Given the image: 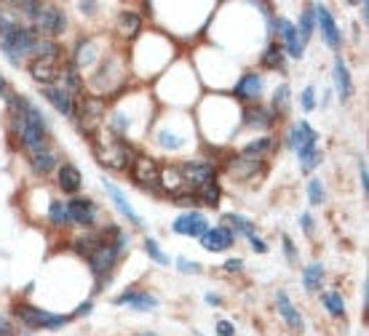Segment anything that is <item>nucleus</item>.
<instances>
[{"label":"nucleus","mask_w":369,"mask_h":336,"mask_svg":"<svg viewBox=\"0 0 369 336\" xmlns=\"http://www.w3.org/2000/svg\"><path fill=\"white\" fill-rule=\"evenodd\" d=\"M129 248V235L126 233H115L113 235V240H107L104 237V243L88 257V264H91V273H94V277H97V283H102L104 277L113 273V267H115V261L121 259V254Z\"/></svg>","instance_id":"nucleus-4"},{"label":"nucleus","mask_w":369,"mask_h":336,"mask_svg":"<svg viewBox=\"0 0 369 336\" xmlns=\"http://www.w3.org/2000/svg\"><path fill=\"white\" fill-rule=\"evenodd\" d=\"M104 192L110 195V200H113V203L118 206V211H121L123 217L129 219L131 224L142 227V217H140V214H137V211H134V208L129 206V200H126V195H123V192H121V190H118V187H115V184H113V181H104Z\"/></svg>","instance_id":"nucleus-21"},{"label":"nucleus","mask_w":369,"mask_h":336,"mask_svg":"<svg viewBox=\"0 0 369 336\" xmlns=\"http://www.w3.org/2000/svg\"><path fill=\"white\" fill-rule=\"evenodd\" d=\"M17 8H19L24 17H30V19H38V14H41V3H17Z\"/></svg>","instance_id":"nucleus-44"},{"label":"nucleus","mask_w":369,"mask_h":336,"mask_svg":"<svg viewBox=\"0 0 369 336\" xmlns=\"http://www.w3.org/2000/svg\"><path fill=\"white\" fill-rule=\"evenodd\" d=\"M6 91V80H3V75H0V94Z\"/></svg>","instance_id":"nucleus-59"},{"label":"nucleus","mask_w":369,"mask_h":336,"mask_svg":"<svg viewBox=\"0 0 369 336\" xmlns=\"http://www.w3.org/2000/svg\"><path fill=\"white\" fill-rule=\"evenodd\" d=\"M300 104H303V110L310 112V110H316V91L308 86L305 91H303V97H300Z\"/></svg>","instance_id":"nucleus-45"},{"label":"nucleus","mask_w":369,"mask_h":336,"mask_svg":"<svg viewBox=\"0 0 369 336\" xmlns=\"http://www.w3.org/2000/svg\"><path fill=\"white\" fill-rule=\"evenodd\" d=\"M308 198H310V206H321L324 203V184L319 179L308 181Z\"/></svg>","instance_id":"nucleus-41"},{"label":"nucleus","mask_w":369,"mask_h":336,"mask_svg":"<svg viewBox=\"0 0 369 336\" xmlns=\"http://www.w3.org/2000/svg\"><path fill=\"white\" fill-rule=\"evenodd\" d=\"M303 230L313 233V219H310V214H303Z\"/></svg>","instance_id":"nucleus-56"},{"label":"nucleus","mask_w":369,"mask_h":336,"mask_svg":"<svg viewBox=\"0 0 369 336\" xmlns=\"http://www.w3.org/2000/svg\"><path fill=\"white\" fill-rule=\"evenodd\" d=\"M11 30H17V24L8 19V17L3 14V11H0V38H6V35H8Z\"/></svg>","instance_id":"nucleus-47"},{"label":"nucleus","mask_w":369,"mask_h":336,"mask_svg":"<svg viewBox=\"0 0 369 336\" xmlns=\"http://www.w3.org/2000/svg\"><path fill=\"white\" fill-rule=\"evenodd\" d=\"M8 104H11L14 126L19 131L24 150H30V155L46 150V118H43L41 110L27 99H21V97H11Z\"/></svg>","instance_id":"nucleus-1"},{"label":"nucleus","mask_w":369,"mask_h":336,"mask_svg":"<svg viewBox=\"0 0 369 336\" xmlns=\"http://www.w3.org/2000/svg\"><path fill=\"white\" fill-rule=\"evenodd\" d=\"M273 30L281 35V40H284V48H287L289 57H292V59H300L305 46H303V40H300V35H297V27H294L292 21H287V19H276Z\"/></svg>","instance_id":"nucleus-15"},{"label":"nucleus","mask_w":369,"mask_h":336,"mask_svg":"<svg viewBox=\"0 0 369 336\" xmlns=\"http://www.w3.org/2000/svg\"><path fill=\"white\" fill-rule=\"evenodd\" d=\"M67 217H70L73 224H78V227H91L97 221V206L91 200L75 198L67 203Z\"/></svg>","instance_id":"nucleus-17"},{"label":"nucleus","mask_w":369,"mask_h":336,"mask_svg":"<svg viewBox=\"0 0 369 336\" xmlns=\"http://www.w3.org/2000/svg\"><path fill=\"white\" fill-rule=\"evenodd\" d=\"M161 187L166 192L171 195H182V187H184V179L180 174V166H169V168H161Z\"/></svg>","instance_id":"nucleus-28"},{"label":"nucleus","mask_w":369,"mask_h":336,"mask_svg":"<svg viewBox=\"0 0 369 336\" xmlns=\"http://www.w3.org/2000/svg\"><path fill=\"white\" fill-rule=\"evenodd\" d=\"M225 227L233 233V235L238 237V235H254V224L249 221L246 217H238V214H227L225 217Z\"/></svg>","instance_id":"nucleus-29"},{"label":"nucleus","mask_w":369,"mask_h":336,"mask_svg":"<svg viewBox=\"0 0 369 336\" xmlns=\"http://www.w3.org/2000/svg\"><path fill=\"white\" fill-rule=\"evenodd\" d=\"M48 219H51V224H57V227H64L70 217H67V203H62V200H54L51 203V208H48Z\"/></svg>","instance_id":"nucleus-37"},{"label":"nucleus","mask_w":369,"mask_h":336,"mask_svg":"<svg viewBox=\"0 0 369 336\" xmlns=\"http://www.w3.org/2000/svg\"><path fill=\"white\" fill-rule=\"evenodd\" d=\"M359 174H361V190L369 192V174H367V163H364V160H359Z\"/></svg>","instance_id":"nucleus-50"},{"label":"nucleus","mask_w":369,"mask_h":336,"mask_svg":"<svg viewBox=\"0 0 369 336\" xmlns=\"http://www.w3.org/2000/svg\"><path fill=\"white\" fill-rule=\"evenodd\" d=\"M35 43H38V35H35V30L17 27V30H11V32H8L6 38H0V48H3V54H6V57H8L11 61H19L21 57L32 54Z\"/></svg>","instance_id":"nucleus-5"},{"label":"nucleus","mask_w":369,"mask_h":336,"mask_svg":"<svg viewBox=\"0 0 369 336\" xmlns=\"http://www.w3.org/2000/svg\"><path fill=\"white\" fill-rule=\"evenodd\" d=\"M78 8H81V11H86V14H94L100 6H97V3H78Z\"/></svg>","instance_id":"nucleus-55"},{"label":"nucleus","mask_w":369,"mask_h":336,"mask_svg":"<svg viewBox=\"0 0 369 336\" xmlns=\"http://www.w3.org/2000/svg\"><path fill=\"white\" fill-rule=\"evenodd\" d=\"M241 267H244V261H241V259H227L225 261L227 273H241Z\"/></svg>","instance_id":"nucleus-52"},{"label":"nucleus","mask_w":369,"mask_h":336,"mask_svg":"<svg viewBox=\"0 0 369 336\" xmlns=\"http://www.w3.org/2000/svg\"><path fill=\"white\" fill-rule=\"evenodd\" d=\"M260 64L265 67V70H281L284 67V51H281V46H267L265 54L260 57Z\"/></svg>","instance_id":"nucleus-32"},{"label":"nucleus","mask_w":369,"mask_h":336,"mask_svg":"<svg viewBox=\"0 0 369 336\" xmlns=\"http://www.w3.org/2000/svg\"><path fill=\"white\" fill-rule=\"evenodd\" d=\"M270 150H273V139L263 137V139H254V141H249V144L244 147V155H246V158H257V155L270 152Z\"/></svg>","instance_id":"nucleus-35"},{"label":"nucleus","mask_w":369,"mask_h":336,"mask_svg":"<svg viewBox=\"0 0 369 336\" xmlns=\"http://www.w3.org/2000/svg\"><path fill=\"white\" fill-rule=\"evenodd\" d=\"M233 243H236V235L227 230L225 224L209 227L201 235V246H204L206 251H227V248H233Z\"/></svg>","instance_id":"nucleus-16"},{"label":"nucleus","mask_w":369,"mask_h":336,"mask_svg":"<svg viewBox=\"0 0 369 336\" xmlns=\"http://www.w3.org/2000/svg\"><path fill=\"white\" fill-rule=\"evenodd\" d=\"M144 251H147V257L153 259L155 264H169V257L161 251V246H158L153 237H147V240H144Z\"/></svg>","instance_id":"nucleus-40"},{"label":"nucleus","mask_w":369,"mask_h":336,"mask_svg":"<svg viewBox=\"0 0 369 336\" xmlns=\"http://www.w3.org/2000/svg\"><path fill=\"white\" fill-rule=\"evenodd\" d=\"M273 112L265 110V107H260V104H254V107H249L244 112V126L246 128H270L273 126Z\"/></svg>","instance_id":"nucleus-26"},{"label":"nucleus","mask_w":369,"mask_h":336,"mask_svg":"<svg viewBox=\"0 0 369 336\" xmlns=\"http://www.w3.org/2000/svg\"><path fill=\"white\" fill-rule=\"evenodd\" d=\"M35 27L41 30L43 35H48V38L54 40L57 35H62V32H64V27H67L64 11L54 8V6H43L41 14H38V19H35Z\"/></svg>","instance_id":"nucleus-11"},{"label":"nucleus","mask_w":369,"mask_h":336,"mask_svg":"<svg viewBox=\"0 0 369 336\" xmlns=\"http://www.w3.org/2000/svg\"><path fill=\"white\" fill-rule=\"evenodd\" d=\"M100 57V48L91 38H83L75 48V67H91Z\"/></svg>","instance_id":"nucleus-27"},{"label":"nucleus","mask_w":369,"mask_h":336,"mask_svg":"<svg viewBox=\"0 0 369 336\" xmlns=\"http://www.w3.org/2000/svg\"><path fill=\"white\" fill-rule=\"evenodd\" d=\"M115 304H131L134 310H155L158 307V299L147 291H140V288H131L121 297H115Z\"/></svg>","instance_id":"nucleus-22"},{"label":"nucleus","mask_w":369,"mask_h":336,"mask_svg":"<svg viewBox=\"0 0 369 336\" xmlns=\"http://www.w3.org/2000/svg\"><path fill=\"white\" fill-rule=\"evenodd\" d=\"M57 181H59L62 192H78V190H81V184H83V177L75 166L64 163V166L59 168V174H57Z\"/></svg>","instance_id":"nucleus-25"},{"label":"nucleus","mask_w":369,"mask_h":336,"mask_svg":"<svg viewBox=\"0 0 369 336\" xmlns=\"http://www.w3.org/2000/svg\"><path fill=\"white\" fill-rule=\"evenodd\" d=\"M287 141H289V147L297 152L300 166H303V171H305V174H308V171H313V168L319 166V160H321V152L316 150L319 134L310 128V123H305V120L294 123V126L289 128Z\"/></svg>","instance_id":"nucleus-3"},{"label":"nucleus","mask_w":369,"mask_h":336,"mask_svg":"<svg viewBox=\"0 0 369 336\" xmlns=\"http://www.w3.org/2000/svg\"><path fill=\"white\" fill-rule=\"evenodd\" d=\"M140 336H155V334H140Z\"/></svg>","instance_id":"nucleus-60"},{"label":"nucleus","mask_w":369,"mask_h":336,"mask_svg":"<svg viewBox=\"0 0 369 336\" xmlns=\"http://www.w3.org/2000/svg\"><path fill=\"white\" fill-rule=\"evenodd\" d=\"M177 264H180V270L182 273H201V264L198 261H190V259H177Z\"/></svg>","instance_id":"nucleus-46"},{"label":"nucleus","mask_w":369,"mask_h":336,"mask_svg":"<svg viewBox=\"0 0 369 336\" xmlns=\"http://www.w3.org/2000/svg\"><path fill=\"white\" fill-rule=\"evenodd\" d=\"M115 30H118V35L126 40L137 38L140 35V30H142V19H140V14L137 11H121L118 14V24H115Z\"/></svg>","instance_id":"nucleus-24"},{"label":"nucleus","mask_w":369,"mask_h":336,"mask_svg":"<svg viewBox=\"0 0 369 336\" xmlns=\"http://www.w3.org/2000/svg\"><path fill=\"white\" fill-rule=\"evenodd\" d=\"M334 88H337V97L343 101H348L350 97H353V80H350V72H348V67H346V61L340 59H334Z\"/></svg>","instance_id":"nucleus-23"},{"label":"nucleus","mask_w":369,"mask_h":336,"mask_svg":"<svg viewBox=\"0 0 369 336\" xmlns=\"http://www.w3.org/2000/svg\"><path fill=\"white\" fill-rule=\"evenodd\" d=\"M284 251H287L289 261H294V259H297V254H294V246H292V237H289V235H284Z\"/></svg>","instance_id":"nucleus-54"},{"label":"nucleus","mask_w":369,"mask_h":336,"mask_svg":"<svg viewBox=\"0 0 369 336\" xmlns=\"http://www.w3.org/2000/svg\"><path fill=\"white\" fill-rule=\"evenodd\" d=\"M102 243H104L102 233H100V235H83L81 240H75V243H73V248L88 259L91 254H94V251H97V248H100V246H102Z\"/></svg>","instance_id":"nucleus-33"},{"label":"nucleus","mask_w":369,"mask_h":336,"mask_svg":"<svg viewBox=\"0 0 369 336\" xmlns=\"http://www.w3.org/2000/svg\"><path fill=\"white\" fill-rule=\"evenodd\" d=\"M78 128L83 134L94 137L104 123V101L100 97H81L78 99Z\"/></svg>","instance_id":"nucleus-6"},{"label":"nucleus","mask_w":369,"mask_h":336,"mask_svg":"<svg viewBox=\"0 0 369 336\" xmlns=\"http://www.w3.org/2000/svg\"><path fill=\"white\" fill-rule=\"evenodd\" d=\"M171 230H174L177 235H184V237H201L206 230H209V221H206V217L198 214V211H187V214L174 219Z\"/></svg>","instance_id":"nucleus-12"},{"label":"nucleus","mask_w":369,"mask_h":336,"mask_svg":"<svg viewBox=\"0 0 369 336\" xmlns=\"http://www.w3.org/2000/svg\"><path fill=\"white\" fill-rule=\"evenodd\" d=\"M265 171V163L257 158H236L230 160V166H227V174L233 179H238V181H252L254 177H260Z\"/></svg>","instance_id":"nucleus-14"},{"label":"nucleus","mask_w":369,"mask_h":336,"mask_svg":"<svg viewBox=\"0 0 369 336\" xmlns=\"http://www.w3.org/2000/svg\"><path fill=\"white\" fill-rule=\"evenodd\" d=\"M30 160H32V168H35L38 174H51V171L57 168V163H59L51 150H41V152H35Z\"/></svg>","instance_id":"nucleus-30"},{"label":"nucleus","mask_w":369,"mask_h":336,"mask_svg":"<svg viewBox=\"0 0 369 336\" xmlns=\"http://www.w3.org/2000/svg\"><path fill=\"white\" fill-rule=\"evenodd\" d=\"M94 158L102 168H113V171H126V166H131L134 160V150L123 141L121 137H115L113 131H97L94 134Z\"/></svg>","instance_id":"nucleus-2"},{"label":"nucleus","mask_w":369,"mask_h":336,"mask_svg":"<svg viewBox=\"0 0 369 336\" xmlns=\"http://www.w3.org/2000/svg\"><path fill=\"white\" fill-rule=\"evenodd\" d=\"M321 280H324V267H321L319 261L308 264V270H305V273H303V283H305L308 291H319Z\"/></svg>","instance_id":"nucleus-34"},{"label":"nucleus","mask_w":369,"mask_h":336,"mask_svg":"<svg viewBox=\"0 0 369 336\" xmlns=\"http://www.w3.org/2000/svg\"><path fill=\"white\" fill-rule=\"evenodd\" d=\"M62 75H64V80H67V91L73 94V91H81L83 88V83H81V78H78V67L75 64H67V67H62Z\"/></svg>","instance_id":"nucleus-39"},{"label":"nucleus","mask_w":369,"mask_h":336,"mask_svg":"<svg viewBox=\"0 0 369 336\" xmlns=\"http://www.w3.org/2000/svg\"><path fill=\"white\" fill-rule=\"evenodd\" d=\"M131 179L140 184V187H147V190H161V166L147 155H134L131 166Z\"/></svg>","instance_id":"nucleus-7"},{"label":"nucleus","mask_w":369,"mask_h":336,"mask_svg":"<svg viewBox=\"0 0 369 336\" xmlns=\"http://www.w3.org/2000/svg\"><path fill=\"white\" fill-rule=\"evenodd\" d=\"M289 107V86H278L276 94H273V110L276 112H284Z\"/></svg>","instance_id":"nucleus-42"},{"label":"nucleus","mask_w":369,"mask_h":336,"mask_svg":"<svg viewBox=\"0 0 369 336\" xmlns=\"http://www.w3.org/2000/svg\"><path fill=\"white\" fill-rule=\"evenodd\" d=\"M43 97L51 101L62 115H75V99H73V94L67 88H62V86H46L43 88Z\"/></svg>","instance_id":"nucleus-19"},{"label":"nucleus","mask_w":369,"mask_h":336,"mask_svg":"<svg viewBox=\"0 0 369 336\" xmlns=\"http://www.w3.org/2000/svg\"><path fill=\"white\" fill-rule=\"evenodd\" d=\"M206 302H209V304H220V297H214V294H206Z\"/></svg>","instance_id":"nucleus-58"},{"label":"nucleus","mask_w":369,"mask_h":336,"mask_svg":"<svg viewBox=\"0 0 369 336\" xmlns=\"http://www.w3.org/2000/svg\"><path fill=\"white\" fill-rule=\"evenodd\" d=\"M196 198H198V203H206V206H220V198H223V190H220V184H217V179L214 181H209V184H204L198 192H196Z\"/></svg>","instance_id":"nucleus-31"},{"label":"nucleus","mask_w":369,"mask_h":336,"mask_svg":"<svg viewBox=\"0 0 369 336\" xmlns=\"http://www.w3.org/2000/svg\"><path fill=\"white\" fill-rule=\"evenodd\" d=\"M17 315L21 323H27L30 328H62L70 317L54 315L48 310H38V307H30V304H19L17 307Z\"/></svg>","instance_id":"nucleus-9"},{"label":"nucleus","mask_w":369,"mask_h":336,"mask_svg":"<svg viewBox=\"0 0 369 336\" xmlns=\"http://www.w3.org/2000/svg\"><path fill=\"white\" fill-rule=\"evenodd\" d=\"M182 137H177V134H169V131H161L158 134V144L164 147V150H180L182 147Z\"/></svg>","instance_id":"nucleus-43"},{"label":"nucleus","mask_w":369,"mask_h":336,"mask_svg":"<svg viewBox=\"0 0 369 336\" xmlns=\"http://www.w3.org/2000/svg\"><path fill=\"white\" fill-rule=\"evenodd\" d=\"M217 336H236V326L230 320H220L217 323Z\"/></svg>","instance_id":"nucleus-48"},{"label":"nucleus","mask_w":369,"mask_h":336,"mask_svg":"<svg viewBox=\"0 0 369 336\" xmlns=\"http://www.w3.org/2000/svg\"><path fill=\"white\" fill-rule=\"evenodd\" d=\"M88 310H91V302H86V304H81L78 310H75V317H81V315H88Z\"/></svg>","instance_id":"nucleus-57"},{"label":"nucleus","mask_w":369,"mask_h":336,"mask_svg":"<svg viewBox=\"0 0 369 336\" xmlns=\"http://www.w3.org/2000/svg\"><path fill=\"white\" fill-rule=\"evenodd\" d=\"M297 35L303 40V46H305L310 35H313V14H310V6H308L305 11H303V17H300V27H297Z\"/></svg>","instance_id":"nucleus-38"},{"label":"nucleus","mask_w":369,"mask_h":336,"mask_svg":"<svg viewBox=\"0 0 369 336\" xmlns=\"http://www.w3.org/2000/svg\"><path fill=\"white\" fill-rule=\"evenodd\" d=\"M249 243H252V248H254L257 254H265V251H267L265 240H260L257 235H249Z\"/></svg>","instance_id":"nucleus-51"},{"label":"nucleus","mask_w":369,"mask_h":336,"mask_svg":"<svg viewBox=\"0 0 369 336\" xmlns=\"http://www.w3.org/2000/svg\"><path fill=\"white\" fill-rule=\"evenodd\" d=\"M310 14H313V24H319V35L324 38L329 48H340L343 43V35H340V27L334 24V17L329 14L327 6H310Z\"/></svg>","instance_id":"nucleus-10"},{"label":"nucleus","mask_w":369,"mask_h":336,"mask_svg":"<svg viewBox=\"0 0 369 336\" xmlns=\"http://www.w3.org/2000/svg\"><path fill=\"white\" fill-rule=\"evenodd\" d=\"M321 302H324V307H327L332 315H346V302L340 297V291H327L321 297Z\"/></svg>","instance_id":"nucleus-36"},{"label":"nucleus","mask_w":369,"mask_h":336,"mask_svg":"<svg viewBox=\"0 0 369 336\" xmlns=\"http://www.w3.org/2000/svg\"><path fill=\"white\" fill-rule=\"evenodd\" d=\"M276 310H278V315L284 317V323H287L292 331H303V315H300V310L289 302L287 291H276Z\"/></svg>","instance_id":"nucleus-18"},{"label":"nucleus","mask_w":369,"mask_h":336,"mask_svg":"<svg viewBox=\"0 0 369 336\" xmlns=\"http://www.w3.org/2000/svg\"><path fill=\"white\" fill-rule=\"evenodd\" d=\"M263 88H265V80L260 72H246L244 78L236 83L233 97L238 101H257L263 97Z\"/></svg>","instance_id":"nucleus-13"},{"label":"nucleus","mask_w":369,"mask_h":336,"mask_svg":"<svg viewBox=\"0 0 369 336\" xmlns=\"http://www.w3.org/2000/svg\"><path fill=\"white\" fill-rule=\"evenodd\" d=\"M62 75L59 61L51 59H32L30 61V78L38 80V83H54Z\"/></svg>","instance_id":"nucleus-20"},{"label":"nucleus","mask_w":369,"mask_h":336,"mask_svg":"<svg viewBox=\"0 0 369 336\" xmlns=\"http://www.w3.org/2000/svg\"><path fill=\"white\" fill-rule=\"evenodd\" d=\"M0 336H14V323L0 313Z\"/></svg>","instance_id":"nucleus-49"},{"label":"nucleus","mask_w":369,"mask_h":336,"mask_svg":"<svg viewBox=\"0 0 369 336\" xmlns=\"http://www.w3.org/2000/svg\"><path fill=\"white\" fill-rule=\"evenodd\" d=\"M180 174H182V179H184V187H187V190H196V192H198L204 184L214 181V177H217L214 166H211V163H204V160H187V163L180 166Z\"/></svg>","instance_id":"nucleus-8"},{"label":"nucleus","mask_w":369,"mask_h":336,"mask_svg":"<svg viewBox=\"0 0 369 336\" xmlns=\"http://www.w3.org/2000/svg\"><path fill=\"white\" fill-rule=\"evenodd\" d=\"M174 200H177V206H196L198 203L196 195H174Z\"/></svg>","instance_id":"nucleus-53"}]
</instances>
